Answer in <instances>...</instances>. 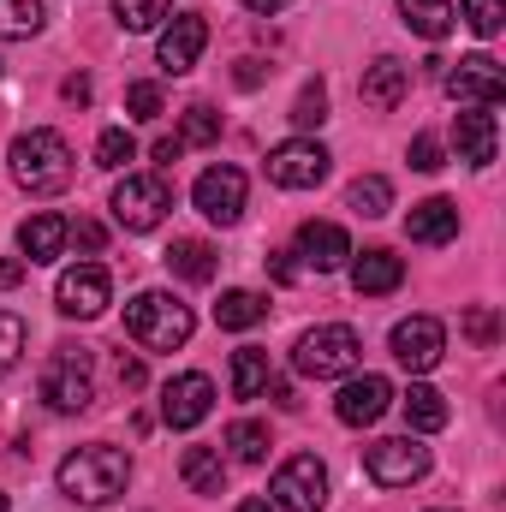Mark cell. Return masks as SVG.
Segmentation results:
<instances>
[{
  "mask_svg": "<svg viewBox=\"0 0 506 512\" xmlns=\"http://www.w3.org/2000/svg\"><path fill=\"white\" fill-rule=\"evenodd\" d=\"M18 251H24V262H54V256H66V215H54V209L30 215V221L18 227Z\"/></svg>",
  "mask_w": 506,
  "mask_h": 512,
  "instance_id": "22",
  "label": "cell"
},
{
  "mask_svg": "<svg viewBox=\"0 0 506 512\" xmlns=\"http://www.w3.org/2000/svg\"><path fill=\"white\" fill-rule=\"evenodd\" d=\"M453 143H459V161H465V167H489L495 149H501L495 114H489V108H465V114L453 120Z\"/></svg>",
  "mask_w": 506,
  "mask_h": 512,
  "instance_id": "19",
  "label": "cell"
},
{
  "mask_svg": "<svg viewBox=\"0 0 506 512\" xmlns=\"http://www.w3.org/2000/svg\"><path fill=\"white\" fill-rule=\"evenodd\" d=\"M328 149L316 143V137H286V143H274L268 149V179L280 185V191H316L322 179H328Z\"/></svg>",
  "mask_w": 506,
  "mask_h": 512,
  "instance_id": "9",
  "label": "cell"
},
{
  "mask_svg": "<svg viewBox=\"0 0 506 512\" xmlns=\"http://www.w3.org/2000/svg\"><path fill=\"white\" fill-rule=\"evenodd\" d=\"M54 304H60V316H72V322H96V316L114 304V280H108V268H96V262L66 268L60 286H54Z\"/></svg>",
  "mask_w": 506,
  "mask_h": 512,
  "instance_id": "11",
  "label": "cell"
},
{
  "mask_svg": "<svg viewBox=\"0 0 506 512\" xmlns=\"http://www.w3.org/2000/svg\"><path fill=\"white\" fill-rule=\"evenodd\" d=\"M364 364V340L346 328V322H322L310 328L298 346H292V370L310 376V382H334V376H352Z\"/></svg>",
  "mask_w": 506,
  "mask_h": 512,
  "instance_id": "5",
  "label": "cell"
},
{
  "mask_svg": "<svg viewBox=\"0 0 506 512\" xmlns=\"http://www.w3.org/2000/svg\"><path fill=\"white\" fill-rule=\"evenodd\" d=\"M262 316H268V298L251 292V286H233V292H221V304H215V322H221V328H233V334L256 328Z\"/></svg>",
  "mask_w": 506,
  "mask_h": 512,
  "instance_id": "27",
  "label": "cell"
},
{
  "mask_svg": "<svg viewBox=\"0 0 506 512\" xmlns=\"http://www.w3.org/2000/svg\"><path fill=\"white\" fill-rule=\"evenodd\" d=\"M126 483H131V459L108 441H90V447L60 459V495L78 501V507H108V501L126 495Z\"/></svg>",
  "mask_w": 506,
  "mask_h": 512,
  "instance_id": "1",
  "label": "cell"
},
{
  "mask_svg": "<svg viewBox=\"0 0 506 512\" xmlns=\"http://www.w3.org/2000/svg\"><path fill=\"white\" fill-rule=\"evenodd\" d=\"M364 471H370V483H381V489H411V483L429 477V447H423L417 435L370 441V447H364Z\"/></svg>",
  "mask_w": 506,
  "mask_h": 512,
  "instance_id": "7",
  "label": "cell"
},
{
  "mask_svg": "<svg viewBox=\"0 0 506 512\" xmlns=\"http://www.w3.org/2000/svg\"><path fill=\"white\" fill-rule=\"evenodd\" d=\"M126 161H137V137H131L126 126H108L96 137V167H102V173H120Z\"/></svg>",
  "mask_w": 506,
  "mask_h": 512,
  "instance_id": "32",
  "label": "cell"
},
{
  "mask_svg": "<svg viewBox=\"0 0 506 512\" xmlns=\"http://www.w3.org/2000/svg\"><path fill=\"white\" fill-rule=\"evenodd\" d=\"M239 512H274V501H262V495H251V501H239Z\"/></svg>",
  "mask_w": 506,
  "mask_h": 512,
  "instance_id": "49",
  "label": "cell"
},
{
  "mask_svg": "<svg viewBox=\"0 0 506 512\" xmlns=\"http://www.w3.org/2000/svg\"><path fill=\"white\" fill-rule=\"evenodd\" d=\"M167 6H173V0H114V18H120L126 30H155V24L167 18Z\"/></svg>",
  "mask_w": 506,
  "mask_h": 512,
  "instance_id": "34",
  "label": "cell"
},
{
  "mask_svg": "<svg viewBox=\"0 0 506 512\" xmlns=\"http://www.w3.org/2000/svg\"><path fill=\"white\" fill-rule=\"evenodd\" d=\"M161 262H167V274H179V280H191V286H209L215 268H221L215 245H203V239H173Z\"/></svg>",
  "mask_w": 506,
  "mask_h": 512,
  "instance_id": "23",
  "label": "cell"
},
{
  "mask_svg": "<svg viewBox=\"0 0 506 512\" xmlns=\"http://www.w3.org/2000/svg\"><path fill=\"white\" fill-rule=\"evenodd\" d=\"M245 191H251V185H245V173L221 161V167H203V173H197V185H191V203H197V215H203V221H215V227H233V221L245 215Z\"/></svg>",
  "mask_w": 506,
  "mask_h": 512,
  "instance_id": "10",
  "label": "cell"
},
{
  "mask_svg": "<svg viewBox=\"0 0 506 512\" xmlns=\"http://www.w3.org/2000/svg\"><path fill=\"white\" fill-rule=\"evenodd\" d=\"M346 203L364 215V221H381L387 209H393V185L381 179V173H364V179H352V191H346Z\"/></svg>",
  "mask_w": 506,
  "mask_h": 512,
  "instance_id": "30",
  "label": "cell"
},
{
  "mask_svg": "<svg viewBox=\"0 0 506 512\" xmlns=\"http://www.w3.org/2000/svg\"><path fill=\"white\" fill-rule=\"evenodd\" d=\"M387 405H393L387 376H352V382L340 387V399H334V417H340L346 429H370Z\"/></svg>",
  "mask_w": 506,
  "mask_h": 512,
  "instance_id": "17",
  "label": "cell"
},
{
  "mask_svg": "<svg viewBox=\"0 0 506 512\" xmlns=\"http://www.w3.org/2000/svg\"><path fill=\"white\" fill-rule=\"evenodd\" d=\"M179 477H185L191 495H221V489H227V459H221V447H185Z\"/></svg>",
  "mask_w": 506,
  "mask_h": 512,
  "instance_id": "24",
  "label": "cell"
},
{
  "mask_svg": "<svg viewBox=\"0 0 506 512\" xmlns=\"http://www.w3.org/2000/svg\"><path fill=\"white\" fill-rule=\"evenodd\" d=\"M66 102H90V78H66Z\"/></svg>",
  "mask_w": 506,
  "mask_h": 512,
  "instance_id": "47",
  "label": "cell"
},
{
  "mask_svg": "<svg viewBox=\"0 0 506 512\" xmlns=\"http://www.w3.org/2000/svg\"><path fill=\"white\" fill-rule=\"evenodd\" d=\"M6 161H12V179L30 191V197H54V191H66L72 185V143L60 137V131H24V137H12V149H6Z\"/></svg>",
  "mask_w": 506,
  "mask_h": 512,
  "instance_id": "2",
  "label": "cell"
},
{
  "mask_svg": "<svg viewBox=\"0 0 506 512\" xmlns=\"http://www.w3.org/2000/svg\"><path fill=\"white\" fill-rule=\"evenodd\" d=\"M42 30V0H0V42H30Z\"/></svg>",
  "mask_w": 506,
  "mask_h": 512,
  "instance_id": "29",
  "label": "cell"
},
{
  "mask_svg": "<svg viewBox=\"0 0 506 512\" xmlns=\"http://www.w3.org/2000/svg\"><path fill=\"white\" fill-rule=\"evenodd\" d=\"M465 334H471L477 346H495V334H501V322H495V310H489V304H477V310L465 316Z\"/></svg>",
  "mask_w": 506,
  "mask_h": 512,
  "instance_id": "40",
  "label": "cell"
},
{
  "mask_svg": "<svg viewBox=\"0 0 506 512\" xmlns=\"http://www.w3.org/2000/svg\"><path fill=\"white\" fill-rule=\"evenodd\" d=\"M126 114L131 120H161V84H126Z\"/></svg>",
  "mask_w": 506,
  "mask_h": 512,
  "instance_id": "38",
  "label": "cell"
},
{
  "mask_svg": "<svg viewBox=\"0 0 506 512\" xmlns=\"http://www.w3.org/2000/svg\"><path fill=\"white\" fill-rule=\"evenodd\" d=\"M393 358L411 370V376H423V370H435L441 364V352H447V328L435 322V316H405V322H393Z\"/></svg>",
  "mask_w": 506,
  "mask_h": 512,
  "instance_id": "13",
  "label": "cell"
},
{
  "mask_svg": "<svg viewBox=\"0 0 506 512\" xmlns=\"http://www.w3.org/2000/svg\"><path fill=\"white\" fill-rule=\"evenodd\" d=\"M465 24L489 42V36H501V24H506V0H465Z\"/></svg>",
  "mask_w": 506,
  "mask_h": 512,
  "instance_id": "37",
  "label": "cell"
},
{
  "mask_svg": "<svg viewBox=\"0 0 506 512\" xmlns=\"http://www.w3.org/2000/svg\"><path fill=\"white\" fill-rule=\"evenodd\" d=\"M405 90H411V72H405L393 54H381V60H370V66H364V84H358V96H364L376 114H393V108L405 102Z\"/></svg>",
  "mask_w": 506,
  "mask_h": 512,
  "instance_id": "20",
  "label": "cell"
},
{
  "mask_svg": "<svg viewBox=\"0 0 506 512\" xmlns=\"http://www.w3.org/2000/svg\"><path fill=\"white\" fill-rule=\"evenodd\" d=\"M268 274H274V280H298L304 268L292 262V251H268Z\"/></svg>",
  "mask_w": 506,
  "mask_h": 512,
  "instance_id": "42",
  "label": "cell"
},
{
  "mask_svg": "<svg viewBox=\"0 0 506 512\" xmlns=\"http://www.w3.org/2000/svg\"><path fill=\"white\" fill-rule=\"evenodd\" d=\"M239 84H245V90L262 84V60H239Z\"/></svg>",
  "mask_w": 506,
  "mask_h": 512,
  "instance_id": "46",
  "label": "cell"
},
{
  "mask_svg": "<svg viewBox=\"0 0 506 512\" xmlns=\"http://www.w3.org/2000/svg\"><path fill=\"white\" fill-rule=\"evenodd\" d=\"M274 495V512H322L328 507V465L316 459V453H292L280 471H274V483H268Z\"/></svg>",
  "mask_w": 506,
  "mask_h": 512,
  "instance_id": "8",
  "label": "cell"
},
{
  "mask_svg": "<svg viewBox=\"0 0 506 512\" xmlns=\"http://www.w3.org/2000/svg\"><path fill=\"white\" fill-rule=\"evenodd\" d=\"M227 447H233L239 465H262V459H268V429L251 423V417H239V423L227 429Z\"/></svg>",
  "mask_w": 506,
  "mask_h": 512,
  "instance_id": "31",
  "label": "cell"
},
{
  "mask_svg": "<svg viewBox=\"0 0 506 512\" xmlns=\"http://www.w3.org/2000/svg\"><path fill=\"white\" fill-rule=\"evenodd\" d=\"M0 512H6V495H0Z\"/></svg>",
  "mask_w": 506,
  "mask_h": 512,
  "instance_id": "50",
  "label": "cell"
},
{
  "mask_svg": "<svg viewBox=\"0 0 506 512\" xmlns=\"http://www.w3.org/2000/svg\"><path fill=\"white\" fill-rule=\"evenodd\" d=\"M143 382H149V376H143V364H137V358H120V387H126V393H137Z\"/></svg>",
  "mask_w": 506,
  "mask_h": 512,
  "instance_id": "43",
  "label": "cell"
},
{
  "mask_svg": "<svg viewBox=\"0 0 506 512\" xmlns=\"http://www.w3.org/2000/svg\"><path fill=\"white\" fill-rule=\"evenodd\" d=\"M24 322L12 316V310H0V376H12L18 370V358H24Z\"/></svg>",
  "mask_w": 506,
  "mask_h": 512,
  "instance_id": "36",
  "label": "cell"
},
{
  "mask_svg": "<svg viewBox=\"0 0 506 512\" xmlns=\"http://www.w3.org/2000/svg\"><path fill=\"white\" fill-rule=\"evenodd\" d=\"M191 328H197L191 304H179V298L161 292V286L137 292V298L126 304V334L143 346V352H179V346L191 340Z\"/></svg>",
  "mask_w": 506,
  "mask_h": 512,
  "instance_id": "3",
  "label": "cell"
},
{
  "mask_svg": "<svg viewBox=\"0 0 506 512\" xmlns=\"http://www.w3.org/2000/svg\"><path fill=\"white\" fill-rule=\"evenodd\" d=\"M292 256H304V268H316V274H334V268L352 262V239H346L340 221H304V227H298V251Z\"/></svg>",
  "mask_w": 506,
  "mask_h": 512,
  "instance_id": "16",
  "label": "cell"
},
{
  "mask_svg": "<svg viewBox=\"0 0 506 512\" xmlns=\"http://www.w3.org/2000/svg\"><path fill=\"white\" fill-rule=\"evenodd\" d=\"M203 48H209V18H197V12H179L167 30H161V42H155V60H161V72H191L197 60H203Z\"/></svg>",
  "mask_w": 506,
  "mask_h": 512,
  "instance_id": "15",
  "label": "cell"
},
{
  "mask_svg": "<svg viewBox=\"0 0 506 512\" xmlns=\"http://www.w3.org/2000/svg\"><path fill=\"white\" fill-rule=\"evenodd\" d=\"M405 161H411L417 173H441V137L417 131V137H411V149H405Z\"/></svg>",
  "mask_w": 506,
  "mask_h": 512,
  "instance_id": "39",
  "label": "cell"
},
{
  "mask_svg": "<svg viewBox=\"0 0 506 512\" xmlns=\"http://www.w3.org/2000/svg\"><path fill=\"white\" fill-rule=\"evenodd\" d=\"M227 382H233V399H256V393L268 387V352H262V346H239Z\"/></svg>",
  "mask_w": 506,
  "mask_h": 512,
  "instance_id": "28",
  "label": "cell"
},
{
  "mask_svg": "<svg viewBox=\"0 0 506 512\" xmlns=\"http://www.w3.org/2000/svg\"><path fill=\"white\" fill-rule=\"evenodd\" d=\"M209 405H215V382L203 370H185L161 387V423L167 429H197L209 417Z\"/></svg>",
  "mask_w": 506,
  "mask_h": 512,
  "instance_id": "14",
  "label": "cell"
},
{
  "mask_svg": "<svg viewBox=\"0 0 506 512\" xmlns=\"http://www.w3.org/2000/svg\"><path fill=\"white\" fill-rule=\"evenodd\" d=\"M221 137V114L209 108V102H191L185 108V131H179V143H215Z\"/></svg>",
  "mask_w": 506,
  "mask_h": 512,
  "instance_id": "35",
  "label": "cell"
},
{
  "mask_svg": "<svg viewBox=\"0 0 506 512\" xmlns=\"http://www.w3.org/2000/svg\"><path fill=\"white\" fill-rule=\"evenodd\" d=\"M245 6H251V12H262V18H274V12H280V6H292V0H245Z\"/></svg>",
  "mask_w": 506,
  "mask_h": 512,
  "instance_id": "48",
  "label": "cell"
},
{
  "mask_svg": "<svg viewBox=\"0 0 506 512\" xmlns=\"http://www.w3.org/2000/svg\"><path fill=\"white\" fill-rule=\"evenodd\" d=\"M66 245H78V251H102V245H108V233H102V227H96V221H66Z\"/></svg>",
  "mask_w": 506,
  "mask_h": 512,
  "instance_id": "41",
  "label": "cell"
},
{
  "mask_svg": "<svg viewBox=\"0 0 506 512\" xmlns=\"http://www.w3.org/2000/svg\"><path fill=\"white\" fill-rule=\"evenodd\" d=\"M36 393H42V405L60 411V417L90 411V405H96V364H90V352H84V346H54V358H48L42 376H36Z\"/></svg>",
  "mask_w": 506,
  "mask_h": 512,
  "instance_id": "4",
  "label": "cell"
},
{
  "mask_svg": "<svg viewBox=\"0 0 506 512\" xmlns=\"http://www.w3.org/2000/svg\"><path fill=\"white\" fill-rule=\"evenodd\" d=\"M18 280H24V256H6L0 262V286H18Z\"/></svg>",
  "mask_w": 506,
  "mask_h": 512,
  "instance_id": "45",
  "label": "cell"
},
{
  "mask_svg": "<svg viewBox=\"0 0 506 512\" xmlns=\"http://www.w3.org/2000/svg\"><path fill=\"white\" fill-rule=\"evenodd\" d=\"M399 280H405V262L393 251H352V286H358V298H387V292H399Z\"/></svg>",
  "mask_w": 506,
  "mask_h": 512,
  "instance_id": "21",
  "label": "cell"
},
{
  "mask_svg": "<svg viewBox=\"0 0 506 512\" xmlns=\"http://www.w3.org/2000/svg\"><path fill=\"white\" fill-rule=\"evenodd\" d=\"M114 221L126 227V233H155L161 221H167V209H173V191H167V179L161 173H126L120 185H114Z\"/></svg>",
  "mask_w": 506,
  "mask_h": 512,
  "instance_id": "6",
  "label": "cell"
},
{
  "mask_svg": "<svg viewBox=\"0 0 506 512\" xmlns=\"http://www.w3.org/2000/svg\"><path fill=\"white\" fill-rule=\"evenodd\" d=\"M399 18H405V30H417L423 42H441V36L459 24L453 0H399Z\"/></svg>",
  "mask_w": 506,
  "mask_h": 512,
  "instance_id": "25",
  "label": "cell"
},
{
  "mask_svg": "<svg viewBox=\"0 0 506 512\" xmlns=\"http://www.w3.org/2000/svg\"><path fill=\"white\" fill-rule=\"evenodd\" d=\"M149 155H155V161H179V155H185V143H179V137H155V149H149Z\"/></svg>",
  "mask_w": 506,
  "mask_h": 512,
  "instance_id": "44",
  "label": "cell"
},
{
  "mask_svg": "<svg viewBox=\"0 0 506 512\" xmlns=\"http://www.w3.org/2000/svg\"><path fill=\"white\" fill-rule=\"evenodd\" d=\"M447 96H453L459 108H501L506 72L489 60V54H465V60L447 72Z\"/></svg>",
  "mask_w": 506,
  "mask_h": 512,
  "instance_id": "12",
  "label": "cell"
},
{
  "mask_svg": "<svg viewBox=\"0 0 506 512\" xmlns=\"http://www.w3.org/2000/svg\"><path fill=\"white\" fill-rule=\"evenodd\" d=\"M405 239H411V245H453V239H459V203H447V197H423V203H411V215H405Z\"/></svg>",
  "mask_w": 506,
  "mask_h": 512,
  "instance_id": "18",
  "label": "cell"
},
{
  "mask_svg": "<svg viewBox=\"0 0 506 512\" xmlns=\"http://www.w3.org/2000/svg\"><path fill=\"white\" fill-rule=\"evenodd\" d=\"M399 411H405V429H411V435L447 429V399H441L435 387H423V382H411V393L399 399Z\"/></svg>",
  "mask_w": 506,
  "mask_h": 512,
  "instance_id": "26",
  "label": "cell"
},
{
  "mask_svg": "<svg viewBox=\"0 0 506 512\" xmlns=\"http://www.w3.org/2000/svg\"><path fill=\"white\" fill-rule=\"evenodd\" d=\"M322 120H328V84H322V78H310V84L298 90V102H292V126L316 131Z\"/></svg>",
  "mask_w": 506,
  "mask_h": 512,
  "instance_id": "33",
  "label": "cell"
}]
</instances>
